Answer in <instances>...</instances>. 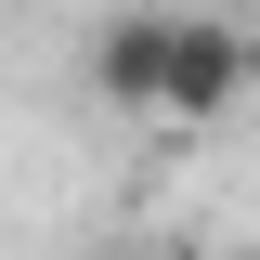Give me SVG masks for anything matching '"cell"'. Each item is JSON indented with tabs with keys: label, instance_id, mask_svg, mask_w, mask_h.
I'll use <instances>...</instances> for the list:
<instances>
[{
	"label": "cell",
	"instance_id": "cell-4",
	"mask_svg": "<svg viewBox=\"0 0 260 260\" xmlns=\"http://www.w3.org/2000/svg\"><path fill=\"white\" fill-rule=\"evenodd\" d=\"M247 260H260V247H247Z\"/></svg>",
	"mask_w": 260,
	"mask_h": 260
},
{
	"label": "cell",
	"instance_id": "cell-3",
	"mask_svg": "<svg viewBox=\"0 0 260 260\" xmlns=\"http://www.w3.org/2000/svg\"><path fill=\"white\" fill-rule=\"evenodd\" d=\"M91 260H156V247H91Z\"/></svg>",
	"mask_w": 260,
	"mask_h": 260
},
{
	"label": "cell",
	"instance_id": "cell-1",
	"mask_svg": "<svg viewBox=\"0 0 260 260\" xmlns=\"http://www.w3.org/2000/svg\"><path fill=\"white\" fill-rule=\"evenodd\" d=\"M260 78V39L247 26H221V13H182L169 26V78H156V117L169 130H195V117H221L234 91Z\"/></svg>",
	"mask_w": 260,
	"mask_h": 260
},
{
	"label": "cell",
	"instance_id": "cell-2",
	"mask_svg": "<svg viewBox=\"0 0 260 260\" xmlns=\"http://www.w3.org/2000/svg\"><path fill=\"white\" fill-rule=\"evenodd\" d=\"M169 26H182V0H130L91 26V91L117 117H156V78H169Z\"/></svg>",
	"mask_w": 260,
	"mask_h": 260
}]
</instances>
